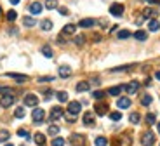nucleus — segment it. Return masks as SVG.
Instances as JSON below:
<instances>
[{"label": "nucleus", "instance_id": "f257e3e1", "mask_svg": "<svg viewBox=\"0 0 160 146\" xmlns=\"http://www.w3.org/2000/svg\"><path fill=\"white\" fill-rule=\"evenodd\" d=\"M32 118H33V122H35L37 125H40V123L44 122V118H45V111L42 110V108H35L33 113H32Z\"/></svg>", "mask_w": 160, "mask_h": 146}, {"label": "nucleus", "instance_id": "f03ea898", "mask_svg": "<svg viewBox=\"0 0 160 146\" xmlns=\"http://www.w3.org/2000/svg\"><path fill=\"white\" fill-rule=\"evenodd\" d=\"M141 144L143 146H153L155 144V136H153V132H144L143 138H141Z\"/></svg>", "mask_w": 160, "mask_h": 146}, {"label": "nucleus", "instance_id": "7ed1b4c3", "mask_svg": "<svg viewBox=\"0 0 160 146\" xmlns=\"http://www.w3.org/2000/svg\"><path fill=\"white\" fill-rule=\"evenodd\" d=\"M80 110H82V104H80L78 101H72V103L68 104V113L72 115V117H77V115L80 113Z\"/></svg>", "mask_w": 160, "mask_h": 146}, {"label": "nucleus", "instance_id": "20e7f679", "mask_svg": "<svg viewBox=\"0 0 160 146\" xmlns=\"http://www.w3.org/2000/svg\"><path fill=\"white\" fill-rule=\"evenodd\" d=\"M110 12H112V16L120 18L122 14H124V5H122V4H112V7H110Z\"/></svg>", "mask_w": 160, "mask_h": 146}, {"label": "nucleus", "instance_id": "39448f33", "mask_svg": "<svg viewBox=\"0 0 160 146\" xmlns=\"http://www.w3.org/2000/svg\"><path fill=\"white\" fill-rule=\"evenodd\" d=\"M64 115V111H63V108H59V106H56V108H52L51 110V122H54V120H59L61 117Z\"/></svg>", "mask_w": 160, "mask_h": 146}, {"label": "nucleus", "instance_id": "423d86ee", "mask_svg": "<svg viewBox=\"0 0 160 146\" xmlns=\"http://www.w3.org/2000/svg\"><path fill=\"white\" fill-rule=\"evenodd\" d=\"M24 104L26 106H37L38 104V98L35 94H26L24 96Z\"/></svg>", "mask_w": 160, "mask_h": 146}, {"label": "nucleus", "instance_id": "0eeeda50", "mask_svg": "<svg viewBox=\"0 0 160 146\" xmlns=\"http://www.w3.org/2000/svg\"><path fill=\"white\" fill-rule=\"evenodd\" d=\"M70 143H72L73 146H82L85 143V138L84 136H80V134H73L72 138H70Z\"/></svg>", "mask_w": 160, "mask_h": 146}, {"label": "nucleus", "instance_id": "6e6552de", "mask_svg": "<svg viewBox=\"0 0 160 146\" xmlns=\"http://www.w3.org/2000/svg\"><path fill=\"white\" fill-rule=\"evenodd\" d=\"M138 89H139V82H136V80L125 85V91H127V94H131V96H132V94H136Z\"/></svg>", "mask_w": 160, "mask_h": 146}, {"label": "nucleus", "instance_id": "1a4fd4ad", "mask_svg": "<svg viewBox=\"0 0 160 146\" xmlns=\"http://www.w3.org/2000/svg\"><path fill=\"white\" fill-rule=\"evenodd\" d=\"M7 77H9V78L18 80V83H24L26 80H28V77H26V75H19V73H7Z\"/></svg>", "mask_w": 160, "mask_h": 146}, {"label": "nucleus", "instance_id": "9d476101", "mask_svg": "<svg viewBox=\"0 0 160 146\" xmlns=\"http://www.w3.org/2000/svg\"><path fill=\"white\" fill-rule=\"evenodd\" d=\"M14 99H16V98H14V94L4 96V98H2V106H4V108H9L12 103H14Z\"/></svg>", "mask_w": 160, "mask_h": 146}, {"label": "nucleus", "instance_id": "9b49d317", "mask_svg": "<svg viewBox=\"0 0 160 146\" xmlns=\"http://www.w3.org/2000/svg\"><path fill=\"white\" fill-rule=\"evenodd\" d=\"M94 24H96V21L92 19V18H85V19H80L78 26L80 28H91V26H94Z\"/></svg>", "mask_w": 160, "mask_h": 146}, {"label": "nucleus", "instance_id": "f8f14e48", "mask_svg": "<svg viewBox=\"0 0 160 146\" xmlns=\"http://www.w3.org/2000/svg\"><path fill=\"white\" fill-rule=\"evenodd\" d=\"M30 12H32L33 16L40 14V12H42V4H40V2H33V4L30 5Z\"/></svg>", "mask_w": 160, "mask_h": 146}, {"label": "nucleus", "instance_id": "ddd939ff", "mask_svg": "<svg viewBox=\"0 0 160 146\" xmlns=\"http://www.w3.org/2000/svg\"><path fill=\"white\" fill-rule=\"evenodd\" d=\"M117 106H118L120 110H124V108H129V106H131V99H129V98H120L118 101H117Z\"/></svg>", "mask_w": 160, "mask_h": 146}, {"label": "nucleus", "instance_id": "4468645a", "mask_svg": "<svg viewBox=\"0 0 160 146\" xmlns=\"http://www.w3.org/2000/svg\"><path fill=\"white\" fill-rule=\"evenodd\" d=\"M84 125H87V127H92L94 125V115L92 113H84Z\"/></svg>", "mask_w": 160, "mask_h": 146}, {"label": "nucleus", "instance_id": "2eb2a0df", "mask_svg": "<svg viewBox=\"0 0 160 146\" xmlns=\"http://www.w3.org/2000/svg\"><path fill=\"white\" fill-rule=\"evenodd\" d=\"M70 75H72V68L70 66H61L59 68V77L61 78H68Z\"/></svg>", "mask_w": 160, "mask_h": 146}, {"label": "nucleus", "instance_id": "dca6fc26", "mask_svg": "<svg viewBox=\"0 0 160 146\" xmlns=\"http://www.w3.org/2000/svg\"><path fill=\"white\" fill-rule=\"evenodd\" d=\"M75 30H77V26H75V24H66V26L63 28V32H61V35H73V33H75Z\"/></svg>", "mask_w": 160, "mask_h": 146}, {"label": "nucleus", "instance_id": "f3484780", "mask_svg": "<svg viewBox=\"0 0 160 146\" xmlns=\"http://www.w3.org/2000/svg\"><path fill=\"white\" fill-rule=\"evenodd\" d=\"M89 87H91L89 82H78L75 89H77V92H85V91H89Z\"/></svg>", "mask_w": 160, "mask_h": 146}, {"label": "nucleus", "instance_id": "a211bd4d", "mask_svg": "<svg viewBox=\"0 0 160 146\" xmlns=\"http://www.w3.org/2000/svg\"><path fill=\"white\" fill-rule=\"evenodd\" d=\"M33 138H35V143H37L38 146H44V144H45V136L42 134V132H37Z\"/></svg>", "mask_w": 160, "mask_h": 146}, {"label": "nucleus", "instance_id": "6ab92c4d", "mask_svg": "<svg viewBox=\"0 0 160 146\" xmlns=\"http://www.w3.org/2000/svg\"><path fill=\"white\" fill-rule=\"evenodd\" d=\"M56 98H58V101H59V103H66V101H68V94H66L64 91L56 92Z\"/></svg>", "mask_w": 160, "mask_h": 146}, {"label": "nucleus", "instance_id": "aec40b11", "mask_svg": "<svg viewBox=\"0 0 160 146\" xmlns=\"http://www.w3.org/2000/svg\"><path fill=\"white\" fill-rule=\"evenodd\" d=\"M106 110H108V106H106V104H96V113L99 115V117L106 115Z\"/></svg>", "mask_w": 160, "mask_h": 146}, {"label": "nucleus", "instance_id": "412c9836", "mask_svg": "<svg viewBox=\"0 0 160 146\" xmlns=\"http://www.w3.org/2000/svg\"><path fill=\"white\" fill-rule=\"evenodd\" d=\"M146 32H143V30H138L136 33H134V38L136 40H139V42H143V40H146Z\"/></svg>", "mask_w": 160, "mask_h": 146}, {"label": "nucleus", "instance_id": "4be33fe9", "mask_svg": "<svg viewBox=\"0 0 160 146\" xmlns=\"http://www.w3.org/2000/svg\"><path fill=\"white\" fill-rule=\"evenodd\" d=\"M94 144L96 146H108V139L103 138V136H98L96 141H94Z\"/></svg>", "mask_w": 160, "mask_h": 146}, {"label": "nucleus", "instance_id": "5701e85b", "mask_svg": "<svg viewBox=\"0 0 160 146\" xmlns=\"http://www.w3.org/2000/svg\"><path fill=\"white\" fill-rule=\"evenodd\" d=\"M152 101H153V98H152V96H148V94H144L143 98H141V104H143V106H150Z\"/></svg>", "mask_w": 160, "mask_h": 146}, {"label": "nucleus", "instance_id": "b1692460", "mask_svg": "<svg viewBox=\"0 0 160 146\" xmlns=\"http://www.w3.org/2000/svg\"><path fill=\"white\" fill-rule=\"evenodd\" d=\"M139 120H141V115L139 113H131V115H129V122H131V123H139Z\"/></svg>", "mask_w": 160, "mask_h": 146}, {"label": "nucleus", "instance_id": "393cba45", "mask_svg": "<svg viewBox=\"0 0 160 146\" xmlns=\"http://www.w3.org/2000/svg\"><path fill=\"white\" fill-rule=\"evenodd\" d=\"M120 92H122V87H120V85H117V87H110V89H108V94H110V96H118Z\"/></svg>", "mask_w": 160, "mask_h": 146}, {"label": "nucleus", "instance_id": "a878e982", "mask_svg": "<svg viewBox=\"0 0 160 146\" xmlns=\"http://www.w3.org/2000/svg\"><path fill=\"white\" fill-rule=\"evenodd\" d=\"M23 24H24V26H28V28H32V26H35V24H37V21L33 19V18H28V16H26V18L23 19Z\"/></svg>", "mask_w": 160, "mask_h": 146}, {"label": "nucleus", "instance_id": "bb28decb", "mask_svg": "<svg viewBox=\"0 0 160 146\" xmlns=\"http://www.w3.org/2000/svg\"><path fill=\"white\" fill-rule=\"evenodd\" d=\"M40 26H42V30H45V32H49V30L52 28V21H51V19H44Z\"/></svg>", "mask_w": 160, "mask_h": 146}, {"label": "nucleus", "instance_id": "cd10ccee", "mask_svg": "<svg viewBox=\"0 0 160 146\" xmlns=\"http://www.w3.org/2000/svg\"><path fill=\"white\" fill-rule=\"evenodd\" d=\"M158 26H160V24H158V21H157V19H152V21H150V24H148L150 32H157V30H158Z\"/></svg>", "mask_w": 160, "mask_h": 146}, {"label": "nucleus", "instance_id": "c85d7f7f", "mask_svg": "<svg viewBox=\"0 0 160 146\" xmlns=\"http://www.w3.org/2000/svg\"><path fill=\"white\" fill-rule=\"evenodd\" d=\"M42 54H44L45 58H52V49L49 47V45H44V47H42Z\"/></svg>", "mask_w": 160, "mask_h": 146}, {"label": "nucleus", "instance_id": "c756f323", "mask_svg": "<svg viewBox=\"0 0 160 146\" xmlns=\"http://www.w3.org/2000/svg\"><path fill=\"white\" fill-rule=\"evenodd\" d=\"M110 118H112L113 122H118V120L122 118V113H120V111H113V113H110Z\"/></svg>", "mask_w": 160, "mask_h": 146}, {"label": "nucleus", "instance_id": "7c9ffc66", "mask_svg": "<svg viewBox=\"0 0 160 146\" xmlns=\"http://www.w3.org/2000/svg\"><path fill=\"white\" fill-rule=\"evenodd\" d=\"M14 117H16V118H23L24 117V108H16V111H14Z\"/></svg>", "mask_w": 160, "mask_h": 146}, {"label": "nucleus", "instance_id": "2f4dec72", "mask_svg": "<svg viewBox=\"0 0 160 146\" xmlns=\"http://www.w3.org/2000/svg\"><path fill=\"white\" fill-rule=\"evenodd\" d=\"M129 37H131V32H129V30H122V32H118V38L120 40L129 38Z\"/></svg>", "mask_w": 160, "mask_h": 146}, {"label": "nucleus", "instance_id": "473e14b6", "mask_svg": "<svg viewBox=\"0 0 160 146\" xmlns=\"http://www.w3.org/2000/svg\"><path fill=\"white\" fill-rule=\"evenodd\" d=\"M45 7L47 9H56L58 7V0H47V2H45Z\"/></svg>", "mask_w": 160, "mask_h": 146}, {"label": "nucleus", "instance_id": "72a5a7b5", "mask_svg": "<svg viewBox=\"0 0 160 146\" xmlns=\"http://www.w3.org/2000/svg\"><path fill=\"white\" fill-rule=\"evenodd\" d=\"M52 146H64V139L63 138H54L52 139Z\"/></svg>", "mask_w": 160, "mask_h": 146}, {"label": "nucleus", "instance_id": "f704fd0d", "mask_svg": "<svg viewBox=\"0 0 160 146\" xmlns=\"http://www.w3.org/2000/svg\"><path fill=\"white\" fill-rule=\"evenodd\" d=\"M155 16V11L153 9H144L143 11V18H153Z\"/></svg>", "mask_w": 160, "mask_h": 146}, {"label": "nucleus", "instance_id": "c9c22d12", "mask_svg": "<svg viewBox=\"0 0 160 146\" xmlns=\"http://www.w3.org/2000/svg\"><path fill=\"white\" fill-rule=\"evenodd\" d=\"M5 18H7V21H14V19L18 18V12H16V11H9Z\"/></svg>", "mask_w": 160, "mask_h": 146}, {"label": "nucleus", "instance_id": "e433bc0d", "mask_svg": "<svg viewBox=\"0 0 160 146\" xmlns=\"http://www.w3.org/2000/svg\"><path fill=\"white\" fill-rule=\"evenodd\" d=\"M47 132H49L51 136H56L58 132H59V127H58V125H51V127H49V130H47Z\"/></svg>", "mask_w": 160, "mask_h": 146}, {"label": "nucleus", "instance_id": "4c0bfd02", "mask_svg": "<svg viewBox=\"0 0 160 146\" xmlns=\"http://www.w3.org/2000/svg\"><path fill=\"white\" fill-rule=\"evenodd\" d=\"M18 136H21V138H26V139H32V138H30V132H28V130H24V129H19V130H18Z\"/></svg>", "mask_w": 160, "mask_h": 146}, {"label": "nucleus", "instance_id": "58836bf2", "mask_svg": "<svg viewBox=\"0 0 160 146\" xmlns=\"http://www.w3.org/2000/svg\"><path fill=\"white\" fill-rule=\"evenodd\" d=\"M146 122H148V125H153V123H155V115L148 113V115H146Z\"/></svg>", "mask_w": 160, "mask_h": 146}, {"label": "nucleus", "instance_id": "ea45409f", "mask_svg": "<svg viewBox=\"0 0 160 146\" xmlns=\"http://www.w3.org/2000/svg\"><path fill=\"white\" fill-rule=\"evenodd\" d=\"M92 98H94V99H98V101H99V99H103V98H104V92H103V91H96V92H94V94H92Z\"/></svg>", "mask_w": 160, "mask_h": 146}, {"label": "nucleus", "instance_id": "a19ab883", "mask_svg": "<svg viewBox=\"0 0 160 146\" xmlns=\"http://www.w3.org/2000/svg\"><path fill=\"white\" fill-rule=\"evenodd\" d=\"M0 94H12V89L11 87H0Z\"/></svg>", "mask_w": 160, "mask_h": 146}, {"label": "nucleus", "instance_id": "79ce46f5", "mask_svg": "<svg viewBox=\"0 0 160 146\" xmlns=\"http://www.w3.org/2000/svg\"><path fill=\"white\" fill-rule=\"evenodd\" d=\"M9 139V132L7 130H2V132H0V141H7Z\"/></svg>", "mask_w": 160, "mask_h": 146}, {"label": "nucleus", "instance_id": "37998d69", "mask_svg": "<svg viewBox=\"0 0 160 146\" xmlns=\"http://www.w3.org/2000/svg\"><path fill=\"white\" fill-rule=\"evenodd\" d=\"M52 80H54L52 77H40L38 82H40V83H44V82H52Z\"/></svg>", "mask_w": 160, "mask_h": 146}, {"label": "nucleus", "instance_id": "c03bdc74", "mask_svg": "<svg viewBox=\"0 0 160 146\" xmlns=\"http://www.w3.org/2000/svg\"><path fill=\"white\" fill-rule=\"evenodd\" d=\"M84 37H82V35H78V37H75V42H77V45H82V43H84Z\"/></svg>", "mask_w": 160, "mask_h": 146}, {"label": "nucleus", "instance_id": "a18cd8bd", "mask_svg": "<svg viewBox=\"0 0 160 146\" xmlns=\"http://www.w3.org/2000/svg\"><path fill=\"white\" fill-rule=\"evenodd\" d=\"M59 14H63V16H68L70 12H68V9H66V7H59Z\"/></svg>", "mask_w": 160, "mask_h": 146}, {"label": "nucleus", "instance_id": "49530a36", "mask_svg": "<svg viewBox=\"0 0 160 146\" xmlns=\"http://www.w3.org/2000/svg\"><path fill=\"white\" fill-rule=\"evenodd\" d=\"M44 94H45L44 98H45V99H47V101H49V99H51V96H52V91H45Z\"/></svg>", "mask_w": 160, "mask_h": 146}, {"label": "nucleus", "instance_id": "de8ad7c7", "mask_svg": "<svg viewBox=\"0 0 160 146\" xmlns=\"http://www.w3.org/2000/svg\"><path fill=\"white\" fill-rule=\"evenodd\" d=\"M9 2H11L12 5H18V4H19V0H9Z\"/></svg>", "mask_w": 160, "mask_h": 146}, {"label": "nucleus", "instance_id": "09e8293b", "mask_svg": "<svg viewBox=\"0 0 160 146\" xmlns=\"http://www.w3.org/2000/svg\"><path fill=\"white\" fill-rule=\"evenodd\" d=\"M160 0H148V4H158Z\"/></svg>", "mask_w": 160, "mask_h": 146}, {"label": "nucleus", "instance_id": "8fccbe9b", "mask_svg": "<svg viewBox=\"0 0 160 146\" xmlns=\"http://www.w3.org/2000/svg\"><path fill=\"white\" fill-rule=\"evenodd\" d=\"M155 78H158V80H160V71H157V73H155Z\"/></svg>", "mask_w": 160, "mask_h": 146}, {"label": "nucleus", "instance_id": "3c124183", "mask_svg": "<svg viewBox=\"0 0 160 146\" xmlns=\"http://www.w3.org/2000/svg\"><path fill=\"white\" fill-rule=\"evenodd\" d=\"M157 129H158V132H160V122H158V123H157Z\"/></svg>", "mask_w": 160, "mask_h": 146}, {"label": "nucleus", "instance_id": "603ef678", "mask_svg": "<svg viewBox=\"0 0 160 146\" xmlns=\"http://www.w3.org/2000/svg\"><path fill=\"white\" fill-rule=\"evenodd\" d=\"M5 146H14V144H11V143H7V144H5Z\"/></svg>", "mask_w": 160, "mask_h": 146}, {"label": "nucleus", "instance_id": "864d4df0", "mask_svg": "<svg viewBox=\"0 0 160 146\" xmlns=\"http://www.w3.org/2000/svg\"><path fill=\"white\" fill-rule=\"evenodd\" d=\"M0 14H2V7H0Z\"/></svg>", "mask_w": 160, "mask_h": 146}]
</instances>
